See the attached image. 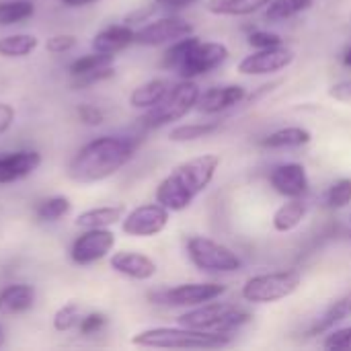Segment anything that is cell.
I'll return each instance as SVG.
<instances>
[{
  "label": "cell",
  "instance_id": "83f0119b",
  "mask_svg": "<svg viewBox=\"0 0 351 351\" xmlns=\"http://www.w3.org/2000/svg\"><path fill=\"white\" fill-rule=\"evenodd\" d=\"M72 210V202L70 197L66 195H53V197H47L43 202L37 204L35 208V216L41 220V222H58L62 218H66Z\"/></svg>",
  "mask_w": 351,
  "mask_h": 351
},
{
  "label": "cell",
  "instance_id": "6da1fadb",
  "mask_svg": "<svg viewBox=\"0 0 351 351\" xmlns=\"http://www.w3.org/2000/svg\"><path fill=\"white\" fill-rule=\"evenodd\" d=\"M136 152V142L123 136H99L86 142L68 162V177L88 185L113 177Z\"/></svg>",
  "mask_w": 351,
  "mask_h": 351
},
{
  "label": "cell",
  "instance_id": "ffe728a7",
  "mask_svg": "<svg viewBox=\"0 0 351 351\" xmlns=\"http://www.w3.org/2000/svg\"><path fill=\"white\" fill-rule=\"evenodd\" d=\"M125 216V206L115 204V206H101V208H90L84 210L76 216L74 224L82 230L88 228H111L113 224L121 222Z\"/></svg>",
  "mask_w": 351,
  "mask_h": 351
},
{
  "label": "cell",
  "instance_id": "f546056e",
  "mask_svg": "<svg viewBox=\"0 0 351 351\" xmlns=\"http://www.w3.org/2000/svg\"><path fill=\"white\" fill-rule=\"evenodd\" d=\"M315 0H271L269 6L265 8V19L267 21H286L292 19L313 6Z\"/></svg>",
  "mask_w": 351,
  "mask_h": 351
},
{
  "label": "cell",
  "instance_id": "b9f144b4",
  "mask_svg": "<svg viewBox=\"0 0 351 351\" xmlns=\"http://www.w3.org/2000/svg\"><path fill=\"white\" fill-rule=\"evenodd\" d=\"M156 8H158V4H156V2H154V4H150V6H142V8H138V10L130 12V14L123 19V23H125V25H130V27H132V25H138V23H148Z\"/></svg>",
  "mask_w": 351,
  "mask_h": 351
},
{
  "label": "cell",
  "instance_id": "836d02e7",
  "mask_svg": "<svg viewBox=\"0 0 351 351\" xmlns=\"http://www.w3.org/2000/svg\"><path fill=\"white\" fill-rule=\"evenodd\" d=\"M327 206L331 210H341L351 204V179H339L335 181L327 191Z\"/></svg>",
  "mask_w": 351,
  "mask_h": 351
},
{
  "label": "cell",
  "instance_id": "4dcf8cb0",
  "mask_svg": "<svg viewBox=\"0 0 351 351\" xmlns=\"http://www.w3.org/2000/svg\"><path fill=\"white\" fill-rule=\"evenodd\" d=\"M199 37L197 35H187V37H181L177 41L171 43V47L165 51V58H162V66L169 68V70H177L181 66V62L185 60L187 51L191 49V45L197 41Z\"/></svg>",
  "mask_w": 351,
  "mask_h": 351
},
{
  "label": "cell",
  "instance_id": "e0dca14e",
  "mask_svg": "<svg viewBox=\"0 0 351 351\" xmlns=\"http://www.w3.org/2000/svg\"><path fill=\"white\" fill-rule=\"evenodd\" d=\"M109 265L119 276H125V278L136 280V282H148L158 271L156 261L144 253H138V251H119L111 257Z\"/></svg>",
  "mask_w": 351,
  "mask_h": 351
},
{
  "label": "cell",
  "instance_id": "3957f363",
  "mask_svg": "<svg viewBox=\"0 0 351 351\" xmlns=\"http://www.w3.org/2000/svg\"><path fill=\"white\" fill-rule=\"evenodd\" d=\"M232 343L230 333H212L191 327H152L136 333L132 346L150 350H222Z\"/></svg>",
  "mask_w": 351,
  "mask_h": 351
},
{
  "label": "cell",
  "instance_id": "8fae6325",
  "mask_svg": "<svg viewBox=\"0 0 351 351\" xmlns=\"http://www.w3.org/2000/svg\"><path fill=\"white\" fill-rule=\"evenodd\" d=\"M187 35H193V25L189 21L181 16H162V19L148 21L146 25H142L134 35V43L156 47V45L173 43Z\"/></svg>",
  "mask_w": 351,
  "mask_h": 351
},
{
  "label": "cell",
  "instance_id": "1f68e13d",
  "mask_svg": "<svg viewBox=\"0 0 351 351\" xmlns=\"http://www.w3.org/2000/svg\"><path fill=\"white\" fill-rule=\"evenodd\" d=\"M115 62V56L113 53H103V51H93V53H86L78 60H74L70 64V74L76 76V74H84V72H90V70H97V68H103V66H111Z\"/></svg>",
  "mask_w": 351,
  "mask_h": 351
},
{
  "label": "cell",
  "instance_id": "8992f818",
  "mask_svg": "<svg viewBox=\"0 0 351 351\" xmlns=\"http://www.w3.org/2000/svg\"><path fill=\"white\" fill-rule=\"evenodd\" d=\"M302 284V274L298 269H280L269 274L253 276L245 282L241 296L249 304H274L290 298Z\"/></svg>",
  "mask_w": 351,
  "mask_h": 351
},
{
  "label": "cell",
  "instance_id": "ac0fdd59",
  "mask_svg": "<svg viewBox=\"0 0 351 351\" xmlns=\"http://www.w3.org/2000/svg\"><path fill=\"white\" fill-rule=\"evenodd\" d=\"M134 35H136V31L125 23L123 25H109L93 37V49L115 56L134 43Z\"/></svg>",
  "mask_w": 351,
  "mask_h": 351
},
{
  "label": "cell",
  "instance_id": "ba28073f",
  "mask_svg": "<svg viewBox=\"0 0 351 351\" xmlns=\"http://www.w3.org/2000/svg\"><path fill=\"white\" fill-rule=\"evenodd\" d=\"M226 294V286L218 282H193V284H179L173 288H165L158 292H150V300L154 304L177 306V308H195L206 302L218 300Z\"/></svg>",
  "mask_w": 351,
  "mask_h": 351
},
{
  "label": "cell",
  "instance_id": "f1b7e54d",
  "mask_svg": "<svg viewBox=\"0 0 351 351\" xmlns=\"http://www.w3.org/2000/svg\"><path fill=\"white\" fill-rule=\"evenodd\" d=\"M35 14V4L31 0H4L0 2V25H16Z\"/></svg>",
  "mask_w": 351,
  "mask_h": 351
},
{
  "label": "cell",
  "instance_id": "ee69618b",
  "mask_svg": "<svg viewBox=\"0 0 351 351\" xmlns=\"http://www.w3.org/2000/svg\"><path fill=\"white\" fill-rule=\"evenodd\" d=\"M154 2L162 8H187V6L195 4L197 0H154Z\"/></svg>",
  "mask_w": 351,
  "mask_h": 351
},
{
  "label": "cell",
  "instance_id": "7402d4cb",
  "mask_svg": "<svg viewBox=\"0 0 351 351\" xmlns=\"http://www.w3.org/2000/svg\"><path fill=\"white\" fill-rule=\"evenodd\" d=\"M351 317V292L337 298L335 302H331L325 313L315 321V325L311 327L308 335H323V333H329L331 329H335L339 323H343L346 319Z\"/></svg>",
  "mask_w": 351,
  "mask_h": 351
},
{
  "label": "cell",
  "instance_id": "2e32d148",
  "mask_svg": "<svg viewBox=\"0 0 351 351\" xmlns=\"http://www.w3.org/2000/svg\"><path fill=\"white\" fill-rule=\"evenodd\" d=\"M41 165V154L37 150H16L0 154V185L16 183L31 173H35Z\"/></svg>",
  "mask_w": 351,
  "mask_h": 351
},
{
  "label": "cell",
  "instance_id": "7c38bea8",
  "mask_svg": "<svg viewBox=\"0 0 351 351\" xmlns=\"http://www.w3.org/2000/svg\"><path fill=\"white\" fill-rule=\"evenodd\" d=\"M115 232L109 228H88L70 247V259L76 265H90L105 259L115 247Z\"/></svg>",
  "mask_w": 351,
  "mask_h": 351
},
{
  "label": "cell",
  "instance_id": "5b68a950",
  "mask_svg": "<svg viewBox=\"0 0 351 351\" xmlns=\"http://www.w3.org/2000/svg\"><path fill=\"white\" fill-rule=\"evenodd\" d=\"M199 93L202 90L193 80L183 78L181 82L171 86V90L167 93V97L158 105L146 109V113L140 119L142 125L148 130H158L162 125H169V123L183 119L191 109H195Z\"/></svg>",
  "mask_w": 351,
  "mask_h": 351
},
{
  "label": "cell",
  "instance_id": "484cf974",
  "mask_svg": "<svg viewBox=\"0 0 351 351\" xmlns=\"http://www.w3.org/2000/svg\"><path fill=\"white\" fill-rule=\"evenodd\" d=\"M39 45V39L31 33H14L0 37V56L2 58H27Z\"/></svg>",
  "mask_w": 351,
  "mask_h": 351
},
{
  "label": "cell",
  "instance_id": "bcb514c9",
  "mask_svg": "<svg viewBox=\"0 0 351 351\" xmlns=\"http://www.w3.org/2000/svg\"><path fill=\"white\" fill-rule=\"evenodd\" d=\"M341 60H343V64L348 66V68H351V45L343 51V56H341Z\"/></svg>",
  "mask_w": 351,
  "mask_h": 351
},
{
  "label": "cell",
  "instance_id": "8d00e7d4",
  "mask_svg": "<svg viewBox=\"0 0 351 351\" xmlns=\"http://www.w3.org/2000/svg\"><path fill=\"white\" fill-rule=\"evenodd\" d=\"M76 43H78L76 35H72V33H58V35H51L45 41V49L49 53H66L72 47H76Z\"/></svg>",
  "mask_w": 351,
  "mask_h": 351
},
{
  "label": "cell",
  "instance_id": "277c9868",
  "mask_svg": "<svg viewBox=\"0 0 351 351\" xmlns=\"http://www.w3.org/2000/svg\"><path fill=\"white\" fill-rule=\"evenodd\" d=\"M251 313L237 304L226 302H206L202 306L189 308L183 315H179L177 323L183 327L199 329V331H212V333H232L241 329L243 325L251 323Z\"/></svg>",
  "mask_w": 351,
  "mask_h": 351
},
{
  "label": "cell",
  "instance_id": "60d3db41",
  "mask_svg": "<svg viewBox=\"0 0 351 351\" xmlns=\"http://www.w3.org/2000/svg\"><path fill=\"white\" fill-rule=\"evenodd\" d=\"M329 97H331V99H335L337 103L351 105V80L335 82V84L329 88Z\"/></svg>",
  "mask_w": 351,
  "mask_h": 351
},
{
  "label": "cell",
  "instance_id": "d590c367",
  "mask_svg": "<svg viewBox=\"0 0 351 351\" xmlns=\"http://www.w3.org/2000/svg\"><path fill=\"white\" fill-rule=\"evenodd\" d=\"M325 350L333 351H348L351 350V327H343V329H331L327 339L323 341Z\"/></svg>",
  "mask_w": 351,
  "mask_h": 351
},
{
  "label": "cell",
  "instance_id": "d6986e66",
  "mask_svg": "<svg viewBox=\"0 0 351 351\" xmlns=\"http://www.w3.org/2000/svg\"><path fill=\"white\" fill-rule=\"evenodd\" d=\"M35 288L29 284H10L0 292V315H21L33 308L35 304Z\"/></svg>",
  "mask_w": 351,
  "mask_h": 351
},
{
  "label": "cell",
  "instance_id": "d6a6232c",
  "mask_svg": "<svg viewBox=\"0 0 351 351\" xmlns=\"http://www.w3.org/2000/svg\"><path fill=\"white\" fill-rule=\"evenodd\" d=\"M80 306L76 302H70V304H64L56 311L53 315V329L60 331V333H66L74 327H78L80 323Z\"/></svg>",
  "mask_w": 351,
  "mask_h": 351
},
{
  "label": "cell",
  "instance_id": "cb8c5ba5",
  "mask_svg": "<svg viewBox=\"0 0 351 351\" xmlns=\"http://www.w3.org/2000/svg\"><path fill=\"white\" fill-rule=\"evenodd\" d=\"M271 0H208L206 10L218 16H249L269 6Z\"/></svg>",
  "mask_w": 351,
  "mask_h": 351
},
{
  "label": "cell",
  "instance_id": "d4e9b609",
  "mask_svg": "<svg viewBox=\"0 0 351 351\" xmlns=\"http://www.w3.org/2000/svg\"><path fill=\"white\" fill-rule=\"evenodd\" d=\"M304 216H306V204L300 197H292L276 210L271 224L278 232L286 234V232L296 230L302 224Z\"/></svg>",
  "mask_w": 351,
  "mask_h": 351
},
{
  "label": "cell",
  "instance_id": "7a4b0ae2",
  "mask_svg": "<svg viewBox=\"0 0 351 351\" xmlns=\"http://www.w3.org/2000/svg\"><path fill=\"white\" fill-rule=\"evenodd\" d=\"M220 167L218 154H199L175 167L156 187V202L169 212L187 210L193 199L204 193Z\"/></svg>",
  "mask_w": 351,
  "mask_h": 351
},
{
  "label": "cell",
  "instance_id": "4fadbf2b",
  "mask_svg": "<svg viewBox=\"0 0 351 351\" xmlns=\"http://www.w3.org/2000/svg\"><path fill=\"white\" fill-rule=\"evenodd\" d=\"M294 58V51L284 43L267 49H255L251 56H245L239 62V72L245 76H271L286 70Z\"/></svg>",
  "mask_w": 351,
  "mask_h": 351
},
{
  "label": "cell",
  "instance_id": "52a82bcc",
  "mask_svg": "<svg viewBox=\"0 0 351 351\" xmlns=\"http://www.w3.org/2000/svg\"><path fill=\"white\" fill-rule=\"evenodd\" d=\"M185 247L191 263L204 274H234L243 267L241 257L214 239L191 237Z\"/></svg>",
  "mask_w": 351,
  "mask_h": 351
},
{
  "label": "cell",
  "instance_id": "9a60e30c",
  "mask_svg": "<svg viewBox=\"0 0 351 351\" xmlns=\"http://www.w3.org/2000/svg\"><path fill=\"white\" fill-rule=\"evenodd\" d=\"M247 99V90L241 84H224V86H212L204 93H199L195 109L206 115H216L222 111H228L237 105H241Z\"/></svg>",
  "mask_w": 351,
  "mask_h": 351
},
{
  "label": "cell",
  "instance_id": "f6af8a7d",
  "mask_svg": "<svg viewBox=\"0 0 351 351\" xmlns=\"http://www.w3.org/2000/svg\"><path fill=\"white\" fill-rule=\"evenodd\" d=\"M66 6L70 8H80V6H88V4H95V2H101V0H62Z\"/></svg>",
  "mask_w": 351,
  "mask_h": 351
},
{
  "label": "cell",
  "instance_id": "603a6c76",
  "mask_svg": "<svg viewBox=\"0 0 351 351\" xmlns=\"http://www.w3.org/2000/svg\"><path fill=\"white\" fill-rule=\"evenodd\" d=\"M313 140V134L306 128L300 125H288V128H280L276 132H271L269 136H265L261 140V146L265 148H274V150H282V148H300L306 146Z\"/></svg>",
  "mask_w": 351,
  "mask_h": 351
},
{
  "label": "cell",
  "instance_id": "4316f807",
  "mask_svg": "<svg viewBox=\"0 0 351 351\" xmlns=\"http://www.w3.org/2000/svg\"><path fill=\"white\" fill-rule=\"evenodd\" d=\"M220 130V121H199V123H181L169 132L171 142H195L208 138Z\"/></svg>",
  "mask_w": 351,
  "mask_h": 351
},
{
  "label": "cell",
  "instance_id": "74e56055",
  "mask_svg": "<svg viewBox=\"0 0 351 351\" xmlns=\"http://www.w3.org/2000/svg\"><path fill=\"white\" fill-rule=\"evenodd\" d=\"M282 37L278 33H271V31H253L249 35V45L253 49H267V47H276V45H282Z\"/></svg>",
  "mask_w": 351,
  "mask_h": 351
},
{
  "label": "cell",
  "instance_id": "e575fe53",
  "mask_svg": "<svg viewBox=\"0 0 351 351\" xmlns=\"http://www.w3.org/2000/svg\"><path fill=\"white\" fill-rule=\"evenodd\" d=\"M113 74H115V66L113 64L111 66H103V68H97V70H90V72L72 76V86L74 88H86V86H93L97 82L109 80Z\"/></svg>",
  "mask_w": 351,
  "mask_h": 351
},
{
  "label": "cell",
  "instance_id": "44dd1931",
  "mask_svg": "<svg viewBox=\"0 0 351 351\" xmlns=\"http://www.w3.org/2000/svg\"><path fill=\"white\" fill-rule=\"evenodd\" d=\"M171 86L173 84L167 78H152V80L136 86L130 93V105L134 109H144L146 111V109L158 105L167 97V93L171 90Z\"/></svg>",
  "mask_w": 351,
  "mask_h": 351
},
{
  "label": "cell",
  "instance_id": "9c48e42d",
  "mask_svg": "<svg viewBox=\"0 0 351 351\" xmlns=\"http://www.w3.org/2000/svg\"><path fill=\"white\" fill-rule=\"evenodd\" d=\"M228 56H230V51L224 43L197 39L191 45V49L187 51V56L181 62V66L177 68V72L181 74V78L193 80L197 76H204V74L220 68L228 60Z\"/></svg>",
  "mask_w": 351,
  "mask_h": 351
},
{
  "label": "cell",
  "instance_id": "7bdbcfd3",
  "mask_svg": "<svg viewBox=\"0 0 351 351\" xmlns=\"http://www.w3.org/2000/svg\"><path fill=\"white\" fill-rule=\"evenodd\" d=\"M14 117H16V111L12 105L8 103H2L0 101V136L6 134L10 130V125L14 123Z\"/></svg>",
  "mask_w": 351,
  "mask_h": 351
},
{
  "label": "cell",
  "instance_id": "ab89813d",
  "mask_svg": "<svg viewBox=\"0 0 351 351\" xmlns=\"http://www.w3.org/2000/svg\"><path fill=\"white\" fill-rule=\"evenodd\" d=\"M76 113H78V119H80V123H84V125H90V128H95V125H101V123L105 121V113H103L99 107H95V105H88V103L80 105V107L76 109Z\"/></svg>",
  "mask_w": 351,
  "mask_h": 351
},
{
  "label": "cell",
  "instance_id": "5bb4252c",
  "mask_svg": "<svg viewBox=\"0 0 351 351\" xmlns=\"http://www.w3.org/2000/svg\"><path fill=\"white\" fill-rule=\"evenodd\" d=\"M269 183L276 193L284 195L286 199L302 197L308 191V175L300 162H284L278 165L269 173Z\"/></svg>",
  "mask_w": 351,
  "mask_h": 351
},
{
  "label": "cell",
  "instance_id": "30bf717a",
  "mask_svg": "<svg viewBox=\"0 0 351 351\" xmlns=\"http://www.w3.org/2000/svg\"><path fill=\"white\" fill-rule=\"evenodd\" d=\"M171 222V212L162 204H142L128 212L121 220V230L128 237L150 239L160 234Z\"/></svg>",
  "mask_w": 351,
  "mask_h": 351
},
{
  "label": "cell",
  "instance_id": "f35d334b",
  "mask_svg": "<svg viewBox=\"0 0 351 351\" xmlns=\"http://www.w3.org/2000/svg\"><path fill=\"white\" fill-rule=\"evenodd\" d=\"M107 327V317L103 313H90L84 319H80L78 329L82 335H95L99 331H103Z\"/></svg>",
  "mask_w": 351,
  "mask_h": 351
}]
</instances>
